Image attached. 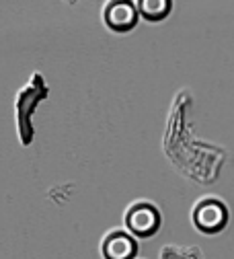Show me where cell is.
Listing matches in <instances>:
<instances>
[{
    "mask_svg": "<svg viewBox=\"0 0 234 259\" xmlns=\"http://www.w3.org/2000/svg\"><path fill=\"white\" fill-rule=\"evenodd\" d=\"M226 218H228L226 206L220 200H216V198L202 200V202L197 204L195 212H193V220L197 224V229L204 231V233H216V231H220L222 226L226 224Z\"/></svg>",
    "mask_w": 234,
    "mask_h": 259,
    "instance_id": "obj_1",
    "label": "cell"
},
{
    "mask_svg": "<svg viewBox=\"0 0 234 259\" xmlns=\"http://www.w3.org/2000/svg\"><path fill=\"white\" fill-rule=\"evenodd\" d=\"M136 21V13H133L129 3H115L107 9V23L115 29H127Z\"/></svg>",
    "mask_w": 234,
    "mask_h": 259,
    "instance_id": "obj_4",
    "label": "cell"
},
{
    "mask_svg": "<svg viewBox=\"0 0 234 259\" xmlns=\"http://www.w3.org/2000/svg\"><path fill=\"white\" fill-rule=\"evenodd\" d=\"M105 257L107 259H129L133 255V241L121 233H115L111 235L107 241H105Z\"/></svg>",
    "mask_w": 234,
    "mask_h": 259,
    "instance_id": "obj_3",
    "label": "cell"
},
{
    "mask_svg": "<svg viewBox=\"0 0 234 259\" xmlns=\"http://www.w3.org/2000/svg\"><path fill=\"white\" fill-rule=\"evenodd\" d=\"M125 222H127L131 233H136L140 237H148V235H152L158 229L160 218H158V212L152 206H148V204H136V206H133L127 212Z\"/></svg>",
    "mask_w": 234,
    "mask_h": 259,
    "instance_id": "obj_2",
    "label": "cell"
},
{
    "mask_svg": "<svg viewBox=\"0 0 234 259\" xmlns=\"http://www.w3.org/2000/svg\"><path fill=\"white\" fill-rule=\"evenodd\" d=\"M169 11V3H142V13L150 19H156Z\"/></svg>",
    "mask_w": 234,
    "mask_h": 259,
    "instance_id": "obj_5",
    "label": "cell"
}]
</instances>
